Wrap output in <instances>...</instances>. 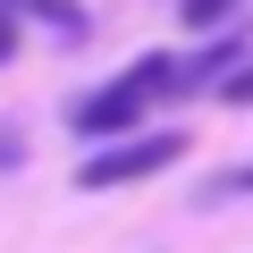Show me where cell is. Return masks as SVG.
I'll list each match as a JSON object with an SVG mask.
<instances>
[{
  "label": "cell",
  "instance_id": "6da1fadb",
  "mask_svg": "<svg viewBox=\"0 0 253 253\" xmlns=\"http://www.w3.org/2000/svg\"><path fill=\"white\" fill-rule=\"evenodd\" d=\"M169 76H177L169 59H135L126 76H110V84L76 93V101H68V126H76V135H93V144H110V135H135V126H144V110L161 101V84H169Z\"/></svg>",
  "mask_w": 253,
  "mask_h": 253
},
{
  "label": "cell",
  "instance_id": "7a4b0ae2",
  "mask_svg": "<svg viewBox=\"0 0 253 253\" xmlns=\"http://www.w3.org/2000/svg\"><path fill=\"white\" fill-rule=\"evenodd\" d=\"M169 161H186V135H177V126H169V135H126V144L93 152V161L76 169V186H84V194H110V186H144V177H161Z\"/></svg>",
  "mask_w": 253,
  "mask_h": 253
},
{
  "label": "cell",
  "instance_id": "3957f363",
  "mask_svg": "<svg viewBox=\"0 0 253 253\" xmlns=\"http://www.w3.org/2000/svg\"><path fill=\"white\" fill-rule=\"evenodd\" d=\"M228 9H245V0H186V26H219Z\"/></svg>",
  "mask_w": 253,
  "mask_h": 253
},
{
  "label": "cell",
  "instance_id": "277c9868",
  "mask_svg": "<svg viewBox=\"0 0 253 253\" xmlns=\"http://www.w3.org/2000/svg\"><path fill=\"white\" fill-rule=\"evenodd\" d=\"M228 101H253V68H236V76H228Z\"/></svg>",
  "mask_w": 253,
  "mask_h": 253
},
{
  "label": "cell",
  "instance_id": "5b68a950",
  "mask_svg": "<svg viewBox=\"0 0 253 253\" xmlns=\"http://www.w3.org/2000/svg\"><path fill=\"white\" fill-rule=\"evenodd\" d=\"M0 59H17V26H9V9H0Z\"/></svg>",
  "mask_w": 253,
  "mask_h": 253
},
{
  "label": "cell",
  "instance_id": "8992f818",
  "mask_svg": "<svg viewBox=\"0 0 253 253\" xmlns=\"http://www.w3.org/2000/svg\"><path fill=\"white\" fill-rule=\"evenodd\" d=\"M219 194H253V169H236V177H228V186H219Z\"/></svg>",
  "mask_w": 253,
  "mask_h": 253
}]
</instances>
